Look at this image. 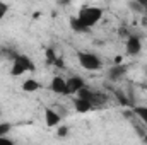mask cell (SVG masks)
<instances>
[{
    "label": "cell",
    "instance_id": "1",
    "mask_svg": "<svg viewBox=\"0 0 147 145\" xmlns=\"http://www.w3.org/2000/svg\"><path fill=\"white\" fill-rule=\"evenodd\" d=\"M77 17L82 21V24H84L86 28L91 29V28L96 26V24L99 22V19L103 17V9H99V7H82Z\"/></svg>",
    "mask_w": 147,
    "mask_h": 145
},
{
    "label": "cell",
    "instance_id": "2",
    "mask_svg": "<svg viewBox=\"0 0 147 145\" xmlns=\"http://www.w3.org/2000/svg\"><path fill=\"white\" fill-rule=\"evenodd\" d=\"M31 70H34V65L29 60V56H26V55H16L14 56L12 68H10V73L14 77H19V75H22L26 72H31Z\"/></svg>",
    "mask_w": 147,
    "mask_h": 145
},
{
    "label": "cell",
    "instance_id": "3",
    "mask_svg": "<svg viewBox=\"0 0 147 145\" xmlns=\"http://www.w3.org/2000/svg\"><path fill=\"white\" fill-rule=\"evenodd\" d=\"M77 60H79V65H80L84 70L96 72V70H99V68H101V60H99L94 53L79 51V53H77Z\"/></svg>",
    "mask_w": 147,
    "mask_h": 145
},
{
    "label": "cell",
    "instance_id": "4",
    "mask_svg": "<svg viewBox=\"0 0 147 145\" xmlns=\"http://www.w3.org/2000/svg\"><path fill=\"white\" fill-rule=\"evenodd\" d=\"M125 51L128 56H137L142 51V41L139 36H128L127 43H125Z\"/></svg>",
    "mask_w": 147,
    "mask_h": 145
},
{
    "label": "cell",
    "instance_id": "5",
    "mask_svg": "<svg viewBox=\"0 0 147 145\" xmlns=\"http://www.w3.org/2000/svg\"><path fill=\"white\" fill-rule=\"evenodd\" d=\"M50 87H51V91H53L55 94H62V96L69 94V91H67V80H65L63 77H58V75L53 77Z\"/></svg>",
    "mask_w": 147,
    "mask_h": 145
},
{
    "label": "cell",
    "instance_id": "6",
    "mask_svg": "<svg viewBox=\"0 0 147 145\" xmlns=\"http://www.w3.org/2000/svg\"><path fill=\"white\" fill-rule=\"evenodd\" d=\"M84 85H86V82L79 75H72V77L67 79V91H69V94H77V91H80Z\"/></svg>",
    "mask_w": 147,
    "mask_h": 145
},
{
    "label": "cell",
    "instance_id": "7",
    "mask_svg": "<svg viewBox=\"0 0 147 145\" xmlns=\"http://www.w3.org/2000/svg\"><path fill=\"white\" fill-rule=\"evenodd\" d=\"M60 119H62L60 113H57L55 109H50V108L45 109V121H46V126L55 128V126L60 125Z\"/></svg>",
    "mask_w": 147,
    "mask_h": 145
},
{
    "label": "cell",
    "instance_id": "8",
    "mask_svg": "<svg viewBox=\"0 0 147 145\" xmlns=\"http://www.w3.org/2000/svg\"><path fill=\"white\" fill-rule=\"evenodd\" d=\"M127 70H128V68H127V65L115 63V65L110 68V72H108V77H110L111 80H120V79H123V77H125Z\"/></svg>",
    "mask_w": 147,
    "mask_h": 145
},
{
    "label": "cell",
    "instance_id": "9",
    "mask_svg": "<svg viewBox=\"0 0 147 145\" xmlns=\"http://www.w3.org/2000/svg\"><path fill=\"white\" fill-rule=\"evenodd\" d=\"M92 108H94V106H92V104H91V101H87V99L77 97V99L74 101V109H75L77 113H80V114H84V113H89Z\"/></svg>",
    "mask_w": 147,
    "mask_h": 145
},
{
    "label": "cell",
    "instance_id": "10",
    "mask_svg": "<svg viewBox=\"0 0 147 145\" xmlns=\"http://www.w3.org/2000/svg\"><path fill=\"white\" fill-rule=\"evenodd\" d=\"M39 82L34 80V79H28V80H24V84H22V91L24 92H36L39 91Z\"/></svg>",
    "mask_w": 147,
    "mask_h": 145
},
{
    "label": "cell",
    "instance_id": "11",
    "mask_svg": "<svg viewBox=\"0 0 147 145\" xmlns=\"http://www.w3.org/2000/svg\"><path fill=\"white\" fill-rule=\"evenodd\" d=\"M69 22H70V28H72L75 33H86V31L89 29V28H86V26L82 24V21H80L79 17H70Z\"/></svg>",
    "mask_w": 147,
    "mask_h": 145
},
{
    "label": "cell",
    "instance_id": "12",
    "mask_svg": "<svg viewBox=\"0 0 147 145\" xmlns=\"http://www.w3.org/2000/svg\"><path fill=\"white\" fill-rule=\"evenodd\" d=\"M132 113H134L137 118H140V119L147 125V106H135V108L132 109Z\"/></svg>",
    "mask_w": 147,
    "mask_h": 145
},
{
    "label": "cell",
    "instance_id": "13",
    "mask_svg": "<svg viewBox=\"0 0 147 145\" xmlns=\"http://www.w3.org/2000/svg\"><path fill=\"white\" fill-rule=\"evenodd\" d=\"M10 130H12V125L10 123H0V137H5Z\"/></svg>",
    "mask_w": 147,
    "mask_h": 145
},
{
    "label": "cell",
    "instance_id": "14",
    "mask_svg": "<svg viewBox=\"0 0 147 145\" xmlns=\"http://www.w3.org/2000/svg\"><path fill=\"white\" fill-rule=\"evenodd\" d=\"M130 7H132V10L134 12H139V14H142V12H146V9L137 2V0H134V2H130Z\"/></svg>",
    "mask_w": 147,
    "mask_h": 145
},
{
    "label": "cell",
    "instance_id": "15",
    "mask_svg": "<svg viewBox=\"0 0 147 145\" xmlns=\"http://www.w3.org/2000/svg\"><path fill=\"white\" fill-rule=\"evenodd\" d=\"M7 10H9V5H7V3H3V2H0V19L7 14Z\"/></svg>",
    "mask_w": 147,
    "mask_h": 145
},
{
    "label": "cell",
    "instance_id": "16",
    "mask_svg": "<svg viewBox=\"0 0 147 145\" xmlns=\"http://www.w3.org/2000/svg\"><path fill=\"white\" fill-rule=\"evenodd\" d=\"M67 133H69V128H67V126H60L58 132H57L58 137H67Z\"/></svg>",
    "mask_w": 147,
    "mask_h": 145
},
{
    "label": "cell",
    "instance_id": "17",
    "mask_svg": "<svg viewBox=\"0 0 147 145\" xmlns=\"http://www.w3.org/2000/svg\"><path fill=\"white\" fill-rule=\"evenodd\" d=\"M0 144H5V145H12L14 142L12 140H9L7 137H0Z\"/></svg>",
    "mask_w": 147,
    "mask_h": 145
},
{
    "label": "cell",
    "instance_id": "18",
    "mask_svg": "<svg viewBox=\"0 0 147 145\" xmlns=\"http://www.w3.org/2000/svg\"><path fill=\"white\" fill-rule=\"evenodd\" d=\"M137 2H139V3H140V5H142L144 9L147 7V0H137Z\"/></svg>",
    "mask_w": 147,
    "mask_h": 145
},
{
    "label": "cell",
    "instance_id": "19",
    "mask_svg": "<svg viewBox=\"0 0 147 145\" xmlns=\"http://www.w3.org/2000/svg\"><path fill=\"white\" fill-rule=\"evenodd\" d=\"M142 140H144V142H147V135H144V137H142Z\"/></svg>",
    "mask_w": 147,
    "mask_h": 145
},
{
    "label": "cell",
    "instance_id": "20",
    "mask_svg": "<svg viewBox=\"0 0 147 145\" xmlns=\"http://www.w3.org/2000/svg\"><path fill=\"white\" fill-rule=\"evenodd\" d=\"M146 75H147V67H146Z\"/></svg>",
    "mask_w": 147,
    "mask_h": 145
},
{
    "label": "cell",
    "instance_id": "21",
    "mask_svg": "<svg viewBox=\"0 0 147 145\" xmlns=\"http://www.w3.org/2000/svg\"><path fill=\"white\" fill-rule=\"evenodd\" d=\"M146 14H147V7H146Z\"/></svg>",
    "mask_w": 147,
    "mask_h": 145
}]
</instances>
